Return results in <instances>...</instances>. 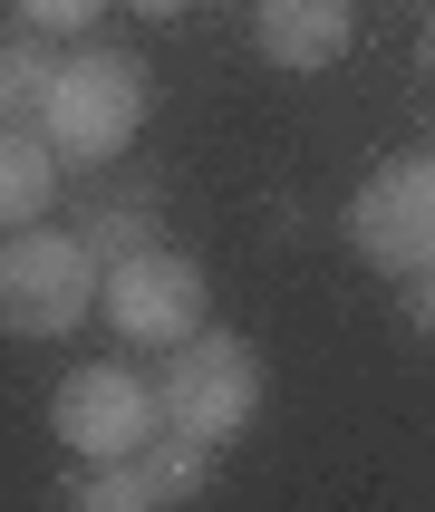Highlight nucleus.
Wrapping results in <instances>:
<instances>
[{"instance_id":"8","label":"nucleus","mask_w":435,"mask_h":512,"mask_svg":"<svg viewBox=\"0 0 435 512\" xmlns=\"http://www.w3.org/2000/svg\"><path fill=\"white\" fill-rule=\"evenodd\" d=\"M58 174H68V155H58V145L39 136V126H10V136H0V223H10V232L49 223Z\"/></svg>"},{"instance_id":"7","label":"nucleus","mask_w":435,"mask_h":512,"mask_svg":"<svg viewBox=\"0 0 435 512\" xmlns=\"http://www.w3.org/2000/svg\"><path fill=\"white\" fill-rule=\"evenodd\" d=\"M348 39H358V0H252V49L271 68L319 78L348 58Z\"/></svg>"},{"instance_id":"6","label":"nucleus","mask_w":435,"mask_h":512,"mask_svg":"<svg viewBox=\"0 0 435 512\" xmlns=\"http://www.w3.org/2000/svg\"><path fill=\"white\" fill-rule=\"evenodd\" d=\"M203 310H213V281H203L194 252L145 242V252L107 261V300H97V319H107L126 348H184V339H203Z\"/></svg>"},{"instance_id":"1","label":"nucleus","mask_w":435,"mask_h":512,"mask_svg":"<svg viewBox=\"0 0 435 512\" xmlns=\"http://www.w3.org/2000/svg\"><path fill=\"white\" fill-rule=\"evenodd\" d=\"M145 107H155V78H145L136 49H78L58 68L49 107H39V136L68 155V174H107L126 145H136Z\"/></svg>"},{"instance_id":"16","label":"nucleus","mask_w":435,"mask_h":512,"mask_svg":"<svg viewBox=\"0 0 435 512\" xmlns=\"http://www.w3.org/2000/svg\"><path fill=\"white\" fill-rule=\"evenodd\" d=\"M426 68H435V10H426Z\"/></svg>"},{"instance_id":"12","label":"nucleus","mask_w":435,"mask_h":512,"mask_svg":"<svg viewBox=\"0 0 435 512\" xmlns=\"http://www.w3.org/2000/svg\"><path fill=\"white\" fill-rule=\"evenodd\" d=\"M136 464L155 474V484H165V503H194V493L213 484V445H203V435H174V426L155 435V445H145Z\"/></svg>"},{"instance_id":"11","label":"nucleus","mask_w":435,"mask_h":512,"mask_svg":"<svg viewBox=\"0 0 435 512\" xmlns=\"http://www.w3.org/2000/svg\"><path fill=\"white\" fill-rule=\"evenodd\" d=\"M155 223H165V213H155V194H107V203H87V213H78V232H87V252H97V261L145 252V242H155Z\"/></svg>"},{"instance_id":"15","label":"nucleus","mask_w":435,"mask_h":512,"mask_svg":"<svg viewBox=\"0 0 435 512\" xmlns=\"http://www.w3.org/2000/svg\"><path fill=\"white\" fill-rule=\"evenodd\" d=\"M126 10H145V20H174V10H194V0H126Z\"/></svg>"},{"instance_id":"4","label":"nucleus","mask_w":435,"mask_h":512,"mask_svg":"<svg viewBox=\"0 0 435 512\" xmlns=\"http://www.w3.org/2000/svg\"><path fill=\"white\" fill-rule=\"evenodd\" d=\"M155 397H165V426H174V435L223 445V435H242V426L261 416V348L232 339V329H203V339L165 348Z\"/></svg>"},{"instance_id":"13","label":"nucleus","mask_w":435,"mask_h":512,"mask_svg":"<svg viewBox=\"0 0 435 512\" xmlns=\"http://www.w3.org/2000/svg\"><path fill=\"white\" fill-rule=\"evenodd\" d=\"M10 10H20V29H49V39H78V29L97 20L107 0H10Z\"/></svg>"},{"instance_id":"9","label":"nucleus","mask_w":435,"mask_h":512,"mask_svg":"<svg viewBox=\"0 0 435 512\" xmlns=\"http://www.w3.org/2000/svg\"><path fill=\"white\" fill-rule=\"evenodd\" d=\"M58 68H68V58H49V29H20V39L0 49V116H10V126H39Z\"/></svg>"},{"instance_id":"10","label":"nucleus","mask_w":435,"mask_h":512,"mask_svg":"<svg viewBox=\"0 0 435 512\" xmlns=\"http://www.w3.org/2000/svg\"><path fill=\"white\" fill-rule=\"evenodd\" d=\"M58 512H165V484L145 464H87L78 484L58 493Z\"/></svg>"},{"instance_id":"5","label":"nucleus","mask_w":435,"mask_h":512,"mask_svg":"<svg viewBox=\"0 0 435 512\" xmlns=\"http://www.w3.org/2000/svg\"><path fill=\"white\" fill-rule=\"evenodd\" d=\"M339 232H348V252L368 261V271H387V281L435 271V155H387L348 194Z\"/></svg>"},{"instance_id":"2","label":"nucleus","mask_w":435,"mask_h":512,"mask_svg":"<svg viewBox=\"0 0 435 512\" xmlns=\"http://www.w3.org/2000/svg\"><path fill=\"white\" fill-rule=\"evenodd\" d=\"M107 300V261L87 252V232H10L0 252V319L10 339H68L87 310Z\"/></svg>"},{"instance_id":"3","label":"nucleus","mask_w":435,"mask_h":512,"mask_svg":"<svg viewBox=\"0 0 435 512\" xmlns=\"http://www.w3.org/2000/svg\"><path fill=\"white\" fill-rule=\"evenodd\" d=\"M49 435L78 464H136L145 445L165 435V397H155V377L97 358V368H68L49 387Z\"/></svg>"},{"instance_id":"14","label":"nucleus","mask_w":435,"mask_h":512,"mask_svg":"<svg viewBox=\"0 0 435 512\" xmlns=\"http://www.w3.org/2000/svg\"><path fill=\"white\" fill-rule=\"evenodd\" d=\"M406 319H416V329L435 339V271H416V310H406Z\"/></svg>"}]
</instances>
